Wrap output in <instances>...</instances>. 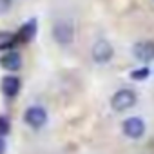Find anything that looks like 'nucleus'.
<instances>
[{
	"instance_id": "nucleus-1",
	"label": "nucleus",
	"mask_w": 154,
	"mask_h": 154,
	"mask_svg": "<svg viewBox=\"0 0 154 154\" xmlns=\"http://www.w3.org/2000/svg\"><path fill=\"white\" fill-rule=\"evenodd\" d=\"M53 38L60 45H69L74 40V26L71 20L60 18L53 24Z\"/></svg>"
},
{
	"instance_id": "nucleus-2",
	"label": "nucleus",
	"mask_w": 154,
	"mask_h": 154,
	"mask_svg": "<svg viewBox=\"0 0 154 154\" xmlns=\"http://www.w3.org/2000/svg\"><path fill=\"white\" fill-rule=\"evenodd\" d=\"M134 103H136V93L131 91V89H120L111 98V107L116 112H123V111L131 109Z\"/></svg>"
},
{
	"instance_id": "nucleus-3",
	"label": "nucleus",
	"mask_w": 154,
	"mask_h": 154,
	"mask_svg": "<svg viewBox=\"0 0 154 154\" xmlns=\"http://www.w3.org/2000/svg\"><path fill=\"white\" fill-rule=\"evenodd\" d=\"M24 120H26V123H27L29 127L40 129V127H44V125L47 123V112H45V109L40 107V105H31V107L26 111Z\"/></svg>"
},
{
	"instance_id": "nucleus-4",
	"label": "nucleus",
	"mask_w": 154,
	"mask_h": 154,
	"mask_svg": "<svg viewBox=\"0 0 154 154\" xmlns=\"http://www.w3.org/2000/svg\"><path fill=\"white\" fill-rule=\"evenodd\" d=\"M93 60L96 62V63H107L111 58H112V45L107 42V40H103V38H100L98 42H94V45H93Z\"/></svg>"
},
{
	"instance_id": "nucleus-5",
	"label": "nucleus",
	"mask_w": 154,
	"mask_h": 154,
	"mask_svg": "<svg viewBox=\"0 0 154 154\" xmlns=\"http://www.w3.org/2000/svg\"><path fill=\"white\" fill-rule=\"evenodd\" d=\"M122 131H123L125 136H129V138H132V140H138V138H141L143 132H145V123H143L141 118L131 116V118H127V120L123 122Z\"/></svg>"
},
{
	"instance_id": "nucleus-6",
	"label": "nucleus",
	"mask_w": 154,
	"mask_h": 154,
	"mask_svg": "<svg viewBox=\"0 0 154 154\" xmlns=\"http://www.w3.org/2000/svg\"><path fill=\"white\" fill-rule=\"evenodd\" d=\"M134 58L140 62H152L154 60V42L150 40H143V42H136L132 47Z\"/></svg>"
},
{
	"instance_id": "nucleus-7",
	"label": "nucleus",
	"mask_w": 154,
	"mask_h": 154,
	"mask_svg": "<svg viewBox=\"0 0 154 154\" xmlns=\"http://www.w3.org/2000/svg\"><path fill=\"white\" fill-rule=\"evenodd\" d=\"M0 89H2V93L8 96V98H13L18 94L20 91V80L17 78V76H4L2 78V84H0Z\"/></svg>"
},
{
	"instance_id": "nucleus-8",
	"label": "nucleus",
	"mask_w": 154,
	"mask_h": 154,
	"mask_svg": "<svg viewBox=\"0 0 154 154\" xmlns=\"http://www.w3.org/2000/svg\"><path fill=\"white\" fill-rule=\"evenodd\" d=\"M0 65H2V69H6V71H18L22 67V58H20V54L17 51H9L0 58Z\"/></svg>"
},
{
	"instance_id": "nucleus-9",
	"label": "nucleus",
	"mask_w": 154,
	"mask_h": 154,
	"mask_svg": "<svg viewBox=\"0 0 154 154\" xmlns=\"http://www.w3.org/2000/svg\"><path fill=\"white\" fill-rule=\"evenodd\" d=\"M35 35H36V22H35V20H29V22H26V24L20 27L17 38H18L20 42H31V40L35 38Z\"/></svg>"
},
{
	"instance_id": "nucleus-10",
	"label": "nucleus",
	"mask_w": 154,
	"mask_h": 154,
	"mask_svg": "<svg viewBox=\"0 0 154 154\" xmlns=\"http://www.w3.org/2000/svg\"><path fill=\"white\" fill-rule=\"evenodd\" d=\"M17 42H18V38H17V35H15V33H9V31H0V51H9Z\"/></svg>"
},
{
	"instance_id": "nucleus-11",
	"label": "nucleus",
	"mask_w": 154,
	"mask_h": 154,
	"mask_svg": "<svg viewBox=\"0 0 154 154\" xmlns=\"http://www.w3.org/2000/svg\"><path fill=\"white\" fill-rule=\"evenodd\" d=\"M147 76H149V69L147 67H141V69H136V71L131 72V78H134V80H145Z\"/></svg>"
},
{
	"instance_id": "nucleus-12",
	"label": "nucleus",
	"mask_w": 154,
	"mask_h": 154,
	"mask_svg": "<svg viewBox=\"0 0 154 154\" xmlns=\"http://www.w3.org/2000/svg\"><path fill=\"white\" fill-rule=\"evenodd\" d=\"M9 129H11L9 120H8L6 116H0V136H4V138H6V134L9 132Z\"/></svg>"
},
{
	"instance_id": "nucleus-13",
	"label": "nucleus",
	"mask_w": 154,
	"mask_h": 154,
	"mask_svg": "<svg viewBox=\"0 0 154 154\" xmlns=\"http://www.w3.org/2000/svg\"><path fill=\"white\" fill-rule=\"evenodd\" d=\"M11 8V0H0V13H6Z\"/></svg>"
},
{
	"instance_id": "nucleus-14",
	"label": "nucleus",
	"mask_w": 154,
	"mask_h": 154,
	"mask_svg": "<svg viewBox=\"0 0 154 154\" xmlns=\"http://www.w3.org/2000/svg\"><path fill=\"white\" fill-rule=\"evenodd\" d=\"M0 154H6V140H4V136H0Z\"/></svg>"
}]
</instances>
